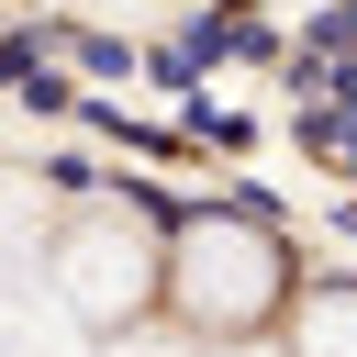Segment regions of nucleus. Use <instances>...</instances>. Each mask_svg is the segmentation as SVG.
<instances>
[{
    "label": "nucleus",
    "instance_id": "nucleus-1",
    "mask_svg": "<svg viewBox=\"0 0 357 357\" xmlns=\"http://www.w3.org/2000/svg\"><path fill=\"white\" fill-rule=\"evenodd\" d=\"M167 301L201 324V335H245L279 312V245L257 223H178L167 245Z\"/></svg>",
    "mask_w": 357,
    "mask_h": 357
},
{
    "label": "nucleus",
    "instance_id": "nucleus-2",
    "mask_svg": "<svg viewBox=\"0 0 357 357\" xmlns=\"http://www.w3.org/2000/svg\"><path fill=\"white\" fill-rule=\"evenodd\" d=\"M156 290H167V257H156L145 212H89V223L56 245V301H67L78 324H134Z\"/></svg>",
    "mask_w": 357,
    "mask_h": 357
},
{
    "label": "nucleus",
    "instance_id": "nucleus-3",
    "mask_svg": "<svg viewBox=\"0 0 357 357\" xmlns=\"http://www.w3.org/2000/svg\"><path fill=\"white\" fill-rule=\"evenodd\" d=\"M290 357H357V290H312L290 324Z\"/></svg>",
    "mask_w": 357,
    "mask_h": 357
},
{
    "label": "nucleus",
    "instance_id": "nucleus-4",
    "mask_svg": "<svg viewBox=\"0 0 357 357\" xmlns=\"http://www.w3.org/2000/svg\"><path fill=\"white\" fill-rule=\"evenodd\" d=\"M100 357H190V346H178V335H134V324H123V335H112Z\"/></svg>",
    "mask_w": 357,
    "mask_h": 357
},
{
    "label": "nucleus",
    "instance_id": "nucleus-5",
    "mask_svg": "<svg viewBox=\"0 0 357 357\" xmlns=\"http://www.w3.org/2000/svg\"><path fill=\"white\" fill-rule=\"evenodd\" d=\"M223 357H290V346H223Z\"/></svg>",
    "mask_w": 357,
    "mask_h": 357
}]
</instances>
